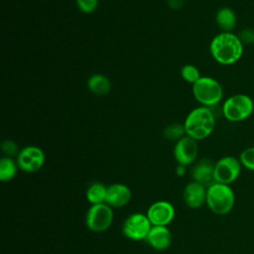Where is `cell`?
Here are the masks:
<instances>
[{"label":"cell","instance_id":"obj_18","mask_svg":"<svg viewBox=\"0 0 254 254\" xmlns=\"http://www.w3.org/2000/svg\"><path fill=\"white\" fill-rule=\"evenodd\" d=\"M106 191L107 187L105 185L100 182H94L90 184L86 190V199L91 205L104 203L106 198Z\"/></svg>","mask_w":254,"mask_h":254},{"label":"cell","instance_id":"obj_21","mask_svg":"<svg viewBox=\"0 0 254 254\" xmlns=\"http://www.w3.org/2000/svg\"><path fill=\"white\" fill-rule=\"evenodd\" d=\"M181 75L186 81H188L190 83H192V84L194 82H196L201 77L197 67L192 65V64L184 65L182 67V70H181Z\"/></svg>","mask_w":254,"mask_h":254},{"label":"cell","instance_id":"obj_2","mask_svg":"<svg viewBox=\"0 0 254 254\" xmlns=\"http://www.w3.org/2000/svg\"><path fill=\"white\" fill-rule=\"evenodd\" d=\"M188 136L197 140L208 137L215 126V117L209 107L201 106L189 113L184 123Z\"/></svg>","mask_w":254,"mask_h":254},{"label":"cell","instance_id":"obj_7","mask_svg":"<svg viewBox=\"0 0 254 254\" xmlns=\"http://www.w3.org/2000/svg\"><path fill=\"white\" fill-rule=\"evenodd\" d=\"M152 226L147 214L134 212L124 219L122 223V233L126 238L133 241L146 240Z\"/></svg>","mask_w":254,"mask_h":254},{"label":"cell","instance_id":"obj_24","mask_svg":"<svg viewBox=\"0 0 254 254\" xmlns=\"http://www.w3.org/2000/svg\"><path fill=\"white\" fill-rule=\"evenodd\" d=\"M240 41L243 45H252L254 44V30L250 28L243 29L238 35Z\"/></svg>","mask_w":254,"mask_h":254},{"label":"cell","instance_id":"obj_10","mask_svg":"<svg viewBox=\"0 0 254 254\" xmlns=\"http://www.w3.org/2000/svg\"><path fill=\"white\" fill-rule=\"evenodd\" d=\"M150 222L154 226H168L175 218L174 205L167 200L153 202L146 212Z\"/></svg>","mask_w":254,"mask_h":254},{"label":"cell","instance_id":"obj_8","mask_svg":"<svg viewBox=\"0 0 254 254\" xmlns=\"http://www.w3.org/2000/svg\"><path fill=\"white\" fill-rule=\"evenodd\" d=\"M242 165L239 159L233 156H225L220 158L214 165L215 183L230 185L234 183L240 176Z\"/></svg>","mask_w":254,"mask_h":254},{"label":"cell","instance_id":"obj_4","mask_svg":"<svg viewBox=\"0 0 254 254\" xmlns=\"http://www.w3.org/2000/svg\"><path fill=\"white\" fill-rule=\"evenodd\" d=\"M192 93L195 99L203 106L216 105L223 96V89L220 83L209 76H201L192 84Z\"/></svg>","mask_w":254,"mask_h":254},{"label":"cell","instance_id":"obj_25","mask_svg":"<svg viewBox=\"0 0 254 254\" xmlns=\"http://www.w3.org/2000/svg\"><path fill=\"white\" fill-rule=\"evenodd\" d=\"M2 152L7 155V157L9 156H14L15 154H17L18 152V146L15 142L11 141V140H5L2 143Z\"/></svg>","mask_w":254,"mask_h":254},{"label":"cell","instance_id":"obj_5","mask_svg":"<svg viewBox=\"0 0 254 254\" xmlns=\"http://www.w3.org/2000/svg\"><path fill=\"white\" fill-rule=\"evenodd\" d=\"M254 110V102L247 94H234L228 97L222 105L224 117L231 122H239L247 119Z\"/></svg>","mask_w":254,"mask_h":254},{"label":"cell","instance_id":"obj_6","mask_svg":"<svg viewBox=\"0 0 254 254\" xmlns=\"http://www.w3.org/2000/svg\"><path fill=\"white\" fill-rule=\"evenodd\" d=\"M113 222V210L107 203L92 204L86 211L85 224L95 233L106 231Z\"/></svg>","mask_w":254,"mask_h":254},{"label":"cell","instance_id":"obj_27","mask_svg":"<svg viewBox=\"0 0 254 254\" xmlns=\"http://www.w3.org/2000/svg\"><path fill=\"white\" fill-rule=\"evenodd\" d=\"M176 172H177V175H178V176H180V177L184 176V175L186 174V166H184V165H179V166L177 167V169H176Z\"/></svg>","mask_w":254,"mask_h":254},{"label":"cell","instance_id":"obj_11","mask_svg":"<svg viewBox=\"0 0 254 254\" xmlns=\"http://www.w3.org/2000/svg\"><path fill=\"white\" fill-rule=\"evenodd\" d=\"M198 154V146L195 139L190 136H184L177 141L174 148V156L179 165L188 166L192 164Z\"/></svg>","mask_w":254,"mask_h":254},{"label":"cell","instance_id":"obj_26","mask_svg":"<svg viewBox=\"0 0 254 254\" xmlns=\"http://www.w3.org/2000/svg\"><path fill=\"white\" fill-rule=\"evenodd\" d=\"M168 2L173 9H180L184 6L185 0H168Z\"/></svg>","mask_w":254,"mask_h":254},{"label":"cell","instance_id":"obj_19","mask_svg":"<svg viewBox=\"0 0 254 254\" xmlns=\"http://www.w3.org/2000/svg\"><path fill=\"white\" fill-rule=\"evenodd\" d=\"M18 165L10 157H3L0 160V180L1 182H9L17 174Z\"/></svg>","mask_w":254,"mask_h":254},{"label":"cell","instance_id":"obj_9","mask_svg":"<svg viewBox=\"0 0 254 254\" xmlns=\"http://www.w3.org/2000/svg\"><path fill=\"white\" fill-rule=\"evenodd\" d=\"M16 163L20 170L26 173H35L43 167L45 154L37 146H27L18 153Z\"/></svg>","mask_w":254,"mask_h":254},{"label":"cell","instance_id":"obj_13","mask_svg":"<svg viewBox=\"0 0 254 254\" xmlns=\"http://www.w3.org/2000/svg\"><path fill=\"white\" fill-rule=\"evenodd\" d=\"M131 197V190L126 185L115 183L110 186H107L105 203H107L112 208L125 206L130 201Z\"/></svg>","mask_w":254,"mask_h":254},{"label":"cell","instance_id":"obj_15","mask_svg":"<svg viewBox=\"0 0 254 254\" xmlns=\"http://www.w3.org/2000/svg\"><path fill=\"white\" fill-rule=\"evenodd\" d=\"M147 243L156 250L163 251L170 247L172 243V234L168 226H152L147 237Z\"/></svg>","mask_w":254,"mask_h":254},{"label":"cell","instance_id":"obj_1","mask_svg":"<svg viewBox=\"0 0 254 254\" xmlns=\"http://www.w3.org/2000/svg\"><path fill=\"white\" fill-rule=\"evenodd\" d=\"M243 48L244 45L238 36L231 32H221L210 42L209 51L218 64L230 65L241 59Z\"/></svg>","mask_w":254,"mask_h":254},{"label":"cell","instance_id":"obj_16","mask_svg":"<svg viewBox=\"0 0 254 254\" xmlns=\"http://www.w3.org/2000/svg\"><path fill=\"white\" fill-rule=\"evenodd\" d=\"M215 20L222 32H231L236 26L235 12L228 7L220 8L216 13Z\"/></svg>","mask_w":254,"mask_h":254},{"label":"cell","instance_id":"obj_14","mask_svg":"<svg viewBox=\"0 0 254 254\" xmlns=\"http://www.w3.org/2000/svg\"><path fill=\"white\" fill-rule=\"evenodd\" d=\"M214 163L209 159H200L192 168L191 176L193 181L208 188L215 183Z\"/></svg>","mask_w":254,"mask_h":254},{"label":"cell","instance_id":"obj_23","mask_svg":"<svg viewBox=\"0 0 254 254\" xmlns=\"http://www.w3.org/2000/svg\"><path fill=\"white\" fill-rule=\"evenodd\" d=\"M78 9L83 13H92L98 5V0H75Z\"/></svg>","mask_w":254,"mask_h":254},{"label":"cell","instance_id":"obj_20","mask_svg":"<svg viewBox=\"0 0 254 254\" xmlns=\"http://www.w3.org/2000/svg\"><path fill=\"white\" fill-rule=\"evenodd\" d=\"M185 133H186L185 125H182L180 123H173L167 126L164 130L165 138L171 141H179L184 137Z\"/></svg>","mask_w":254,"mask_h":254},{"label":"cell","instance_id":"obj_17","mask_svg":"<svg viewBox=\"0 0 254 254\" xmlns=\"http://www.w3.org/2000/svg\"><path fill=\"white\" fill-rule=\"evenodd\" d=\"M87 86L92 93L97 95H105L111 89V82L105 75L96 73L89 77Z\"/></svg>","mask_w":254,"mask_h":254},{"label":"cell","instance_id":"obj_22","mask_svg":"<svg viewBox=\"0 0 254 254\" xmlns=\"http://www.w3.org/2000/svg\"><path fill=\"white\" fill-rule=\"evenodd\" d=\"M239 161L245 169L254 171V146L244 149L239 155Z\"/></svg>","mask_w":254,"mask_h":254},{"label":"cell","instance_id":"obj_3","mask_svg":"<svg viewBox=\"0 0 254 254\" xmlns=\"http://www.w3.org/2000/svg\"><path fill=\"white\" fill-rule=\"evenodd\" d=\"M205 203L213 213L226 215L234 207V191L229 185L214 183L207 188Z\"/></svg>","mask_w":254,"mask_h":254},{"label":"cell","instance_id":"obj_12","mask_svg":"<svg viewBox=\"0 0 254 254\" xmlns=\"http://www.w3.org/2000/svg\"><path fill=\"white\" fill-rule=\"evenodd\" d=\"M207 188L203 185L192 181L189 183L183 191L185 203L192 209L200 208L206 202Z\"/></svg>","mask_w":254,"mask_h":254}]
</instances>
